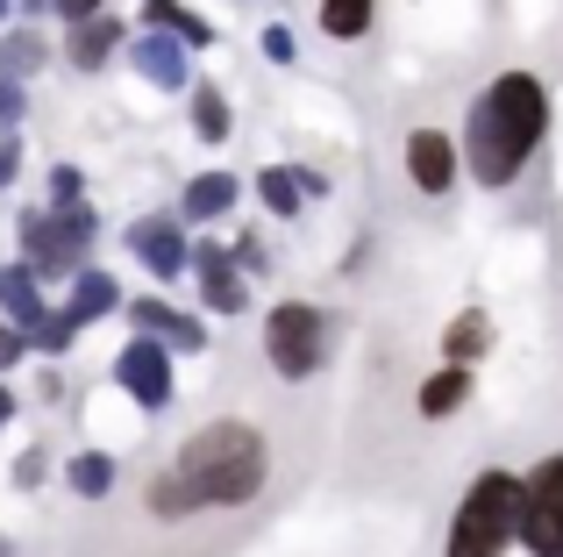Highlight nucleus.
I'll list each match as a JSON object with an SVG mask.
<instances>
[{
  "mask_svg": "<svg viewBox=\"0 0 563 557\" xmlns=\"http://www.w3.org/2000/svg\"><path fill=\"white\" fill-rule=\"evenodd\" d=\"M186 265H200V293H207V307H214V315H243V307H250V286H243V272H235L229 251H214V243H207L200 258H186Z\"/></svg>",
  "mask_w": 563,
  "mask_h": 557,
  "instance_id": "10",
  "label": "nucleus"
},
{
  "mask_svg": "<svg viewBox=\"0 0 563 557\" xmlns=\"http://www.w3.org/2000/svg\"><path fill=\"white\" fill-rule=\"evenodd\" d=\"M114 43H122V22L93 8L86 22H71V65H79V72H100L114 57Z\"/></svg>",
  "mask_w": 563,
  "mask_h": 557,
  "instance_id": "13",
  "label": "nucleus"
},
{
  "mask_svg": "<svg viewBox=\"0 0 563 557\" xmlns=\"http://www.w3.org/2000/svg\"><path fill=\"white\" fill-rule=\"evenodd\" d=\"M129 321H136L143 336H165L172 350H200V343H207L200 321H186L179 307H165V301H136V307H129Z\"/></svg>",
  "mask_w": 563,
  "mask_h": 557,
  "instance_id": "12",
  "label": "nucleus"
},
{
  "mask_svg": "<svg viewBox=\"0 0 563 557\" xmlns=\"http://www.w3.org/2000/svg\"><path fill=\"white\" fill-rule=\"evenodd\" d=\"M542 129H550V94H542L536 72H499L493 86H485L478 114H471V172H478V186H514L528 165V151L542 143Z\"/></svg>",
  "mask_w": 563,
  "mask_h": 557,
  "instance_id": "1",
  "label": "nucleus"
},
{
  "mask_svg": "<svg viewBox=\"0 0 563 557\" xmlns=\"http://www.w3.org/2000/svg\"><path fill=\"white\" fill-rule=\"evenodd\" d=\"M235 194H243L235 172H200V179L186 186V215H192V222H214V215L235 208Z\"/></svg>",
  "mask_w": 563,
  "mask_h": 557,
  "instance_id": "15",
  "label": "nucleus"
},
{
  "mask_svg": "<svg viewBox=\"0 0 563 557\" xmlns=\"http://www.w3.org/2000/svg\"><path fill=\"white\" fill-rule=\"evenodd\" d=\"M43 472H51L43 450H22V458H14V487H43Z\"/></svg>",
  "mask_w": 563,
  "mask_h": 557,
  "instance_id": "24",
  "label": "nucleus"
},
{
  "mask_svg": "<svg viewBox=\"0 0 563 557\" xmlns=\"http://www.w3.org/2000/svg\"><path fill=\"white\" fill-rule=\"evenodd\" d=\"M235 265H250V272H264V243H257V237H243V243H235Z\"/></svg>",
  "mask_w": 563,
  "mask_h": 557,
  "instance_id": "30",
  "label": "nucleus"
},
{
  "mask_svg": "<svg viewBox=\"0 0 563 557\" xmlns=\"http://www.w3.org/2000/svg\"><path fill=\"white\" fill-rule=\"evenodd\" d=\"M514 507H521V479L514 472H478L450 522V544L442 557H499L514 544Z\"/></svg>",
  "mask_w": 563,
  "mask_h": 557,
  "instance_id": "3",
  "label": "nucleus"
},
{
  "mask_svg": "<svg viewBox=\"0 0 563 557\" xmlns=\"http://www.w3.org/2000/svg\"><path fill=\"white\" fill-rule=\"evenodd\" d=\"M464 393H471V372H464V364H442V372L421 386V415H428V422L456 415V407H464Z\"/></svg>",
  "mask_w": 563,
  "mask_h": 557,
  "instance_id": "17",
  "label": "nucleus"
},
{
  "mask_svg": "<svg viewBox=\"0 0 563 557\" xmlns=\"http://www.w3.org/2000/svg\"><path fill=\"white\" fill-rule=\"evenodd\" d=\"M8 415H14V393H8V386H0V422H8Z\"/></svg>",
  "mask_w": 563,
  "mask_h": 557,
  "instance_id": "32",
  "label": "nucleus"
},
{
  "mask_svg": "<svg viewBox=\"0 0 563 557\" xmlns=\"http://www.w3.org/2000/svg\"><path fill=\"white\" fill-rule=\"evenodd\" d=\"M172 479L186 487L192 507H243L264 493V436L250 422H207L179 450Z\"/></svg>",
  "mask_w": 563,
  "mask_h": 557,
  "instance_id": "2",
  "label": "nucleus"
},
{
  "mask_svg": "<svg viewBox=\"0 0 563 557\" xmlns=\"http://www.w3.org/2000/svg\"><path fill=\"white\" fill-rule=\"evenodd\" d=\"M264 57H272V65H286V57H292V29H264Z\"/></svg>",
  "mask_w": 563,
  "mask_h": 557,
  "instance_id": "26",
  "label": "nucleus"
},
{
  "mask_svg": "<svg viewBox=\"0 0 563 557\" xmlns=\"http://www.w3.org/2000/svg\"><path fill=\"white\" fill-rule=\"evenodd\" d=\"M192 129H200L207 143H221V136H229V100H221L214 86H200V94H192Z\"/></svg>",
  "mask_w": 563,
  "mask_h": 557,
  "instance_id": "22",
  "label": "nucleus"
},
{
  "mask_svg": "<svg viewBox=\"0 0 563 557\" xmlns=\"http://www.w3.org/2000/svg\"><path fill=\"white\" fill-rule=\"evenodd\" d=\"M14 122H22V86L0 79V129H14Z\"/></svg>",
  "mask_w": 563,
  "mask_h": 557,
  "instance_id": "25",
  "label": "nucleus"
},
{
  "mask_svg": "<svg viewBox=\"0 0 563 557\" xmlns=\"http://www.w3.org/2000/svg\"><path fill=\"white\" fill-rule=\"evenodd\" d=\"M86 243H93V208H79V200H57V208H29L22 215V265L36 278L79 272Z\"/></svg>",
  "mask_w": 563,
  "mask_h": 557,
  "instance_id": "4",
  "label": "nucleus"
},
{
  "mask_svg": "<svg viewBox=\"0 0 563 557\" xmlns=\"http://www.w3.org/2000/svg\"><path fill=\"white\" fill-rule=\"evenodd\" d=\"M257 194H264V208H272V215H300V179H292V172L264 165L257 172Z\"/></svg>",
  "mask_w": 563,
  "mask_h": 557,
  "instance_id": "21",
  "label": "nucleus"
},
{
  "mask_svg": "<svg viewBox=\"0 0 563 557\" xmlns=\"http://www.w3.org/2000/svg\"><path fill=\"white\" fill-rule=\"evenodd\" d=\"M264 350L286 379H314L321 358H329V315L314 301H278L272 321H264Z\"/></svg>",
  "mask_w": 563,
  "mask_h": 557,
  "instance_id": "5",
  "label": "nucleus"
},
{
  "mask_svg": "<svg viewBox=\"0 0 563 557\" xmlns=\"http://www.w3.org/2000/svg\"><path fill=\"white\" fill-rule=\"evenodd\" d=\"M407 179L421 186V194H450V179H456V136H442V129H413V136H407Z\"/></svg>",
  "mask_w": 563,
  "mask_h": 557,
  "instance_id": "8",
  "label": "nucleus"
},
{
  "mask_svg": "<svg viewBox=\"0 0 563 557\" xmlns=\"http://www.w3.org/2000/svg\"><path fill=\"white\" fill-rule=\"evenodd\" d=\"M65 487L79 493V501H100V493L114 487V458L108 450H79V458L65 465Z\"/></svg>",
  "mask_w": 563,
  "mask_h": 557,
  "instance_id": "18",
  "label": "nucleus"
},
{
  "mask_svg": "<svg viewBox=\"0 0 563 557\" xmlns=\"http://www.w3.org/2000/svg\"><path fill=\"white\" fill-rule=\"evenodd\" d=\"M514 536L528 544V557H563V450L542 458L521 479V507H514Z\"/></svg>",
  "mask_w": 563,
  "mask_h": 557,
  "instance_id": "6",
  "label": "nucleus"
},
{
  "mask_svg": "<svg viewBox=\"0 0 563 557\" xmlns=\"http://www.w3.org/2000/svg\"><path fill=\"white\" fill-rule=\"evenodd\" d=\"M14 172H22V143H14V136H8V129H0V186H8V179H14Z\"/></svg>",
  "mask_w": 563,
  "mask_h": 557,
  "instance_id": "27",
  "label": "nucleus"
},
{
  "mask_svg": "<svg viewBox=\"0 0 563 557\" xmlns=\"http://www.w3.org/2000/svg\"><path fill=\"white\" fill-rule=\"evenodd\" d=\"M450 350H456V358L485 350V315H456V329H450Z\"/></svg>",
  "mask_w": 563,
  "mask_h": 557,
  "instance_id": "23",
  "label": "nucleus"
},
{
  "mask_svg": "<svg viewBox=\"0 0 563 557\" xmlns=\"http://www.w3.org/2000/svg\"><path fill=\"white\" fill-rule=\"evenodd\" d=\"M114 301H122V286H114V278L108 272H93V265H79V272H71V301L65 307H57V315H65L71 321V329H86V321H100V315H108V307Z\"/></svg>",
  "mask_w": 563,
  "mask_h": 557,
  "instance_id": "11",
  "label": "nucleus"
},
{
  "mask_svg": "<svg viewBox=\"0 0 563 557\" xmlns=\"http://www.w3.org/2000/svg\"><path fill=\"white\" fill-rule=\"evenodd\" d=\"M372 8L378 0H321V29H329L335 43H357L364 29H372Z\"/></svg>",
  "mask_w": 563,
  "mask_h": 557,
  "instance_id": "20",
  "label": "nucleus"
},
{
  "mask_svg": "<svg viewBox=\"0 0 563 557\" xmlns=\"http://www.w3.org/2000/svg\"><path fill=\"white\" fill-rule=\"evenodd\" d=\"M143 22L151 29H165V36H179L186 51H200V43H214V29L200 22L192 8H179V0H143Z\"/></svg>",
  "mask_w": 563,
  "mask_h": 557,
  "instance_id": "16",
  "label": "nucleus"
},
{
  "mask_svg": "<svg viewBox=\"0 0 563 557\" xmlns=\"http://www.w3.org/2000/svg\"><path fill=\"white\" fill-rule=\"evenodd\" d=\"M51 194H57V200H79V172L57 165V172H51Z\"/></svg>",
  "mask_w": 563,
  "mask_h": 557,
  "instance_id": "28",
  "label": "nucleus"
},
{
  "mask_svg": "<svg viewBox=\"0 0 563 557\" xmlns=\"http://www.w3.org/2000/svg\"><path fill=\"white\" fill-rule=\"evenodd\" d=\"M0 301L14 307V321H22V336L43 321V301H36V272L29 265H14V272H0Z\"/></svg>",
  "mask_w": 563,
  "mask_h": 557,
  "instance_id": "19",
  "label": "nucleus"
},
{
  "mask_svg": "<svg viewBox=\"0 0 563 557\" xmlns=\"http://www.w3.org/2000/svg\"><path fill=\"white\" fill-rule=\"evenodd\" d=\"M8 8H14V0H0V14H8Z\"/></svg>",
  "mask_w": 563,
  "mask_h": 557,
  "instance_id": "33",
  "label": "nucleus"
},
{
  "mask_svg": "<svg viewBox=\"0 0 563 557\" xmlns=\"http://www.w3.org/2000/svg\"><path fill=\"white\" fill-rule=\"evenodd\" d=\"M114 379L136 407H172V350L157 336H136V343L114 358Z\"/></svg>",
  "mask_w": 563,
  "mask_h": 557,
  "instance_id": "7",
  "label": "nucleus"
},
{
  "mask_svg": "<svg viewBox=\"0 0 563 557\" xmlns=\"http://www.w3.org/2000/svg\"><path fill=\"white\" fill-rule=\"evenodd\" d=\"M93 8H100V0H57V14H65V22H86Z\"/></svg>",
  "mask_w": 563,
  "mask_h": 557,
  "instance_id": "31",
  "label": "nucleus"
},
{
  "mask_svg": "<svg viewBox=\"0 0 563 557\" xmlns=\"http://www.w3.org/2000/svg\"><path fill=\"white\" fill-rule=\"evenodd\" d=\"M136 72L151 86H186V43L165 36V29H157V36H136Z\"/></svg>",
  "mask_w": 563,
  "mask_h": 557,
  "instance_id": "14",
  "label": "nucleus"
},
{
  "mask_svg": "<svg viewBox=\"0 0 563 557\" xmlns=\"http://www.w3.org/2000/svg\"><path fill=\"white\" fill-rule=\"evenodd\" d=\"M14 358H22V329H8V321H0V372H8Z\"/></svg>",
  "mask_w": 563,
  "mask_h": 557,
  "instance_id": "29",
  "label": "nucleus"
},
{
  "mask_svg": "<svg viewBox=\"0 0 563 557\" xmlns=\"http://www.w3.org/2000/svg\"><path fill=\"white\" fill-rule=\"evenodd\" d=\"M36 8H43V0H36Z\"/></svg>",
  "mask_w": 563,
  "mask_h": 557,
  "instance_id": "34",
  "label": "nucleus"
},
{
  "mask_svg": "<svg viewBox=\"0 0 563 557\" xmlns=\"http://www.w3.org/2000/svg\"><path fill=\"white\" fill-rule=\"evenodd\" d=\"M129 251L143 258L157 278H172V272H186V237H179V222H165V215H143V222H129Z\"/></svg>",
  "mask_w": 563,
  "mask_h": 557,
  "instance_id": "9",
  "label": "nucleus"
}]
</instances>
